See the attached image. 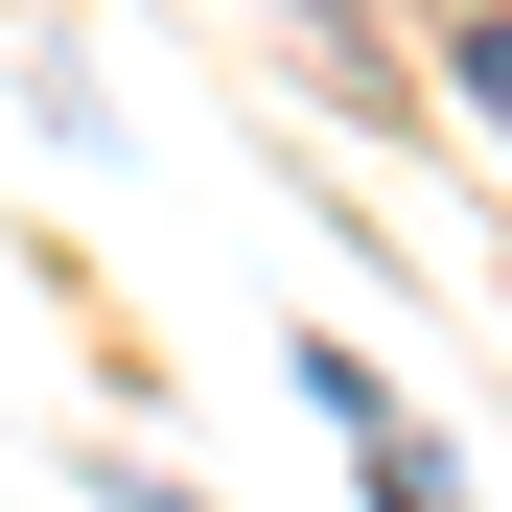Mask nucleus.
<instances>
[{
	"label": "nucleus",
	"instance_id": "f257e3e1",
	"mask_svg": "<svg viewBox=\"0 0 512 512\" xmlns=\"http://www.w3.org/2000/svg\"><path fill=\"white\" fill-rule=\"evenodd\" d=\"M373 512H466V489H443V466H419V443H373Z\"/></svg>",
	"mask_w": 512,
	"mask_h": 512
},
{
	"label": "nucleus",
	"instance_id": "f03ea898",
	"mask_svg": "<svg viewBox=\"0 0 512 512\" xmlns=\"http://www.w3.org/2000/svg\"><path fill=\"white\" fill-rule=\"evenodd\" d=\"M466 117H489V140H512V24H466Z\"/></svg>",
	"mask_w": 512,
	"mask_h": 512
},
{
	"label": "nucleus",
	"instance_id": "7ed1b4c3",
	"mask_svg": "<svg viewBox=\"0 0 512 512\" xmlns=\"http://www.w3.org/2000/svg\"><path fill=\"white\" fill-rule=\"evenodd\" d=\"M117 512H187V489H140V466H117Z\"/></svg>",
	"mask_w": 512,
	"mask_h": 512
}]
</instances>
